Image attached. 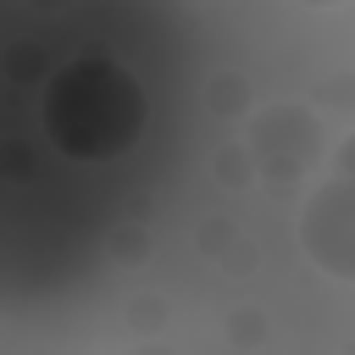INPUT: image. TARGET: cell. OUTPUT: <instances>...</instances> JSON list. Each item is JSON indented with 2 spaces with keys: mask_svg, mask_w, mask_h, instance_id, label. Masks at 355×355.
Masks as SVG:
<instances>
[{
  "mask_svg": "<svg viewBox=\"0 0 355 355\" xmlns=\"http://www.w3.org/2000/svg\"><path fill=\"white\" fill-rule=\"evenodd\" d=\"M244 150H250V166L272 183H300L311 178L327 155H333V139H327V122L322 111L300 105V100H272L266 111L250 116V133H244Z\"/></svg>",
  "mask_w": 355,
  "mask_h": 355,
  "instance_id": "1",
  "label": "cell"
},
{
  "mask_svg": "<svg viewBox=\"0 0 355 355\" xmlns=\"http://www.w3.org/2000/svg\"><path fill=\"white\" fill-rule=\"evenodd\" d=\"M294 239L322 277L355 283V172H327L305 194Z\"/></svg>",
  "mask_w": 355,
  "mask_h": 355,
  "instance_id": "2",
  "label": "cell"
},
{
  "mask_svg": "<svg viewBox=\"0 0 355 355\" xmlns=\"http://www.w3.org/2000/svg\"><path fill=\"white\" fill-rule=\"evenodd\" d=\"M211 105H216V111H239V105H244V78H233V72L216 78V83H211Z\"/></svg>",
  "mask_w": 355,
  "mask_h": 355,
  "instance_id": "3",
  "label": "cell"
},
{
  "mask_svg": "<svg viewBox=\"0 0 355 355\" xmlns=\"http://www.w3.org/2000/svg\"><path fill=\"white\" fill-rule=\"evenodd\" d=\"M333 172H355V133H349V139L333 150Z\"/></svg>",
  "mask_w": 355,
  "mask_h": 355,
  "instance_id": "4",
  "label": "cell"
},
{
  "mask_svg": "<svg viewBox=\"0 0 355 355\" xmlns=\"http://www.w3.org/2000/svg\"><path fill=\"white\" fill-rule=\"evenodd\" d=\"M294 6H311V11H333V6H344V0H294Z\"/></svg>",
  "mask_w": 355,
  "mask_h": 355,
  "instance_id": "5",
  "label": "cell"
}]
</instances>
